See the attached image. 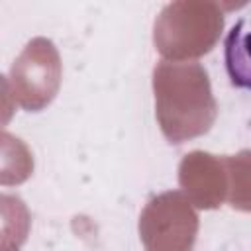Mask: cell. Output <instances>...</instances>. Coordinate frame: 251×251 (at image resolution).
<instances>
[{"instance_id": "cell-1", "label": "cell", "mask_w": 251, "mask_h": 251, "mask_svg": "<svg viewBox=\"0 0 251 251\" xmlns=\"http://www.w3.org/2000/svg\"><path fill=\"white\" fill-rule=\"evenodd\" d=\"M222 47L229 86L251 98V8L227 27Z\"/></svg>"}]
</instances>
